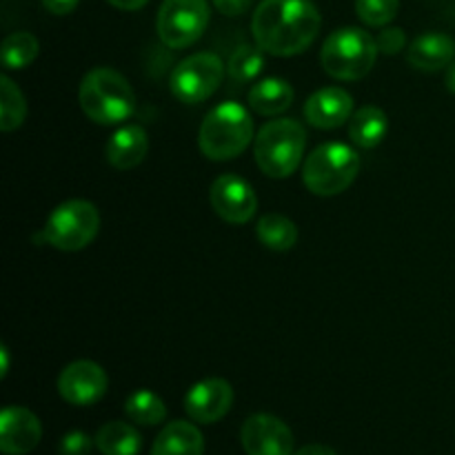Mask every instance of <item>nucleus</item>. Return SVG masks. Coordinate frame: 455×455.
I'll list each match as a JSON object with an SVG mask.
<instances>
[{"instance_id": "22", "label": "nucleus", "mask_w": 455, "mask_h": 455, "mask_svg": "<svg viewBox=\"0 0 455 455\" xmlns=\"http://www.w3.org/2000/svg\"><path fill=\"white\" fill-rule=\"evenodd\" d=\"M256 235L260 244L271 251H289L298 243V227L291 218L283 213H267L258 220Z\"/></svg>"}, {"instance_id": "7", "label": "nucleus", "mask_w": 455, "mask_h": 455, "mask_svg": "<svg viewBox=\"0 0 455 455\" xmlns=\"http://www.w3.org/2000/svg\"><path fill=\"white\" fill-rule=\"evenodd\" d=\"M100 229V213L89 200H67L49 213L36 243H47L60 251H80L89 247Z\"/></svg>"}, {"instance_id": "20", "label": "nucleus", "mask_w": 455, "mask_h": 455, "mask_svg": "<svg viewBox=\"0 0 455 455\" xmlns=\"http://www.w3.org/2000/svg\"><path fill=\"white\" fill-rule=\"evenodd\" d=\"M387 133H389V118L380 107L364 105L351 116L349 138L360 149H373L385 140Z\"/></svg>"}, {"instance_id": "25", "label": "nucleus", "mask_w": 455, "mask_h": 455, "mask_svg": "<svg viewBox=\"0 0 455 455\" xmlns=\"http://www.w3.org/2000/svg\"><path fill=\"white\" fill-rule=\"evenodd\" d=\"M38 38L29 31H16V34L7 36L3 43V65L7 67L9 71H18L29 67L31 62L38 56Z\"/></svg>"}, {"instance_id": "5", "label": "nucleus", "mask_w": 455, "mask_h": 455, "mask_svg": "<svg viewBox=\"0 0 455 455\" xmlns=\"http://www.w3.org/2000/svg\"><path fill=\"white\" fill-rule=\"evenodd\" d=\"M378 44L369 31L360 27H342L323 44L320 62L336 80H360L376 67Z\"/></svg>"}, {"instance_id": "23", "label": "nucleus", "mask_w": 455, "mask_h": 455, "mask_svg": "<svg viewBox=\"0 0 455 455\" xmlns=\"http://www.w3.org/2000/svg\"><path fill=\"white\" fill-rule=\"evenodd\" d=\"M124 413L136 425L156 427L167 418V407H164L163 398L158 394L142 389L129 395L127 403H124Z\"/></svg>"}, {"instance_id": "1", "label": "nucleus", "mask_w": 455, "mask_h": 455, "mask_svg": "<svg viewBox=\"0 0 455 455\" xmlns=\"http://www.w3.org/2000/svg\"><path fill=\"white\" fill-rule=\"evenodd\" d=\"M320 25L323 18L311 0H262L251 18L256 44L278 58L307 52L318 38Z\"/></svg>"}, {"instance_id": "18", "label": "nucleus", "mask_w": 455, "mask_h": 455, "mask_svg": "<svg viewBox=\"0 0 455 455\" xmlns=\"http://www.w3.org/2000/svg\"><path fill=\"white\" fill-rule=\"evenodd\" d=\"M204 438L191 422H169L156 438L151 455H203Z\"/></svg>"}, {"instance_id": "15", "label": "nucleus", "mask_w": 455, "mask_h": 455, "mask_svg": "<svg viewBox=\"0 0 455 455\" xmlns=\"http://www.w3.org/2000/svg\"><path fill=\"white\" fill-rule=\"evenodd\" d=\"M354 116V98L342 87H323L305 102L307 123L315 129H336Z\"/></svg>"}, {"instance_id": "30", "label": "nucleus", "mask_w": 455, "mask_h": 455, "mask_svg": "<svg viewBox=\"0 0 455 455\" xmlns=\"http://www.w3.org/2000/svg\"><path fill=\"white\" fill-rule=\"evenodd\" d=\"M212 3H213V7L222 13V16L238 18L251 9L253 0H212Z\"/></svg>"}, {"instance_id": "14", "label": "nucleus", "mask_w": 455, "mask_h": 455, "mask_svg": "<svg viewBox=\"0 0 455 455\" xmlns=\"http://www.w3.org/2000/svg\"><path fill=\"white\" fill-rule=\"evenodd\" d=\"M43 438L38 416L25 407H4L0 413V451L4 455H27Z\"/></svg>"}, {"instance_id": "3", "label": "nucleus", "mask_w": 455, "mask_h": 455, "mask_svg": "<svg viewBox=\"0 0 455 455\" xmlns=\"http://www.w3.org/2000/svg\"><path fill=\"white\" fill-rule=\"evenodd\" d=\"M80 107L98 124H120L136 111L132 84L111 67H96L80 83Z\"/></svg>"}, {"instance_id": "8", "label": "nucleus", "mask_w": 455, "mask_h": 455, "mask_svg": "<svg viewBox=\"0 0 455 455\" xmlns=\"http://www.w3.org/2000/svg\"><path fill=\"white\" fill-rule=\"evenodd\" d=\"M209 18L207 0H164L156 18V31L169 49H187L203 38Z\"/></svg>"}, {"instance_id": "19", "label": "nucleus", "mask_w": 455, "mask_h": 455, "mask_svg": "<svg viewBox=\"0 0 455 455\" xmlns=\"http://www.w3.org/2000/svg\"><path fill=\"white\" fill-rule=\"evenodd\" d=\"M293 105V87L283 78H262L249 89V107L260 116H280Z\"/></svg>"}, {"instance_id": "33", "label": "nucleus", "mask_w": 455, "mask_h": 455, "mask_svg": "<svg viewBox=\"0 0 455 455\" xmlns=\"http://www.w3.org/2000/svg\"><path fill=\"white\" fill-rule=\"evenodd\" d=\"M109 4H114L116 9H123V12H138V9L145 7L149 0H107Z\"/></svg>"}, {"instance_id": "29", "label": "nucleus", "mask_w": 455, "mask_h": 455, "mask_svg": "<svg viewBox=\"0 0 455 455\" xmlns=\"http://www.w3.org/2000/svg\"><path fill=\"white\" fill-rule=\"evenodd\" d=\"M376 44L380 53L395 56V53L403 52L404 44H407V36H404V31L400 29V27H385V29L378 34Z\"/></svg>"}, {"instance_id": "11", "label": "nucleus", "mask_w": 455, "mask_h": 455, "mask_svg": "<svg viewBox=\"0 0 455 455\" xmlns=\"http://www.w3.org/2000/svg\"><path fill=\"white\" fill-rule=\"evenodd\" d=\"M109 378L105 369L92 360H76L58 376V394L74 407H92L107 394Z\"/></svg>"}, {"instance_id": "12", "label": "nucleus", "mask_w": 455, "mask_h": 455, "mask_svg": "<svg viewBox=\"0 0 455 455\" xmlns=\"http://www.w3.org/2000/svg\"><path fill=\"white\" fill-rule=\"evenodd\" d=\"M247 455H293V434L280 418L256 413L247 418L240 431Z\"/></svg>"}, {"instance_id": "16", "label": "nucleus", "mask_w": 455, "mask_h": 455, "mask_svg": "<svg viewBox=\"0 0 455 455\" xmlns=\"http://www.w3.org/2000/svg\"><path fill=\"white\" fill-rule=\"evenodd\" d=\"M409 65L420 71H440L447 69L455 60V40L451 36L429 31L422 34L409 44L407 52Z\"/></svg>"}, {"instance_id": "17", "label": "nucleus", "mask_w": 455, "mask_h": 455, "mask_svg": "<svg viewBox=\"0 0 455 455\" xmlns=\"http://www.w3.org/2000/svg\"><path fill=\"white\" fill-rule=\"evenodd\" d=\"M147 149H149V138H147L145 129L140 124H127L109 138L105 156L111 167L127 172V169L138 167L145 160Z\"/></svg>"}, {"instance_id": "10", "label": "nucleus", "mask_w": 455, "mask_h": 455, "mask_svg": "<svg viewBox=\"0 0 455 455\" xmlns=\"http://www.w3.org/2000/svg\"><path fill=\"white\" fill-rule=\"evenodd\" d=\"M212 209L229 225H247L258 209L253 187L235 173H222L209 189Z\"/></svg>"}, {"instance_id": "21", "label": "nucleus", "mask_w": 455, "mask_h": 455, "mask_svg": "<svg viewBox=\"0 0 455 455\" xmlns=\"http://www.w3.org/2000/svg\"><path fill=\"white\" fill-rule=\"evenodd\" d=\"M96 449L102 455H138L142 449V435L136 427L123 420L107 422L96 434Z\"/></svg>"}, {"instance_id": "32", "label": "nucleus", "mask_w": 455, "mask_h": 455, "mask_svg": "<svg viewBox=\"0 0 455 455\" xmlns=\"http://www.w3.org/2000/svg\"><path fill=\"white\" fill-rule=\"evenodd\" d=\"M293 455H338L331 447L327 444H307V447L298 449Z\"/></svg>"}, {"instance_id": "27", "label": "nucleus", "mask_w": 455, "mask_h": 455, "mask_svg": "<svg viewBox=\"0 0 455 455\" xmlns=\"http://www.w3.org/2000/svg\"><path fill=\"white\" fill-rule=\"evenodd\" d=\"M400 0H355V13L369 27H387L398 16Z\"/></svg>"}, {"instance_id": "24", "label": "nucleus", "mask_w": 455, "mask_h": 455, "mask_svg": "<svg viewBox=\"0 0 455 455\" xmlns=\"http://www.w3.org/2000/svg\"><path fill=\"white\" fill-rule=\"evenodd\" d=\"M27 118V102L18 84L7 74L0 76V129L13 132Z\"/></svg>"}, {"instance_id": "31", "label": "nucleus", "mask_w": 455, "mask_h": 455, "mask_svg": "<svg viewBox=\"0 0 455 455\" xmlns=\"http://www.w3.org/2000/svg\"><path fill=\"white\" fill-rule=\"evenodd\" d=\"M80 0H43V7L53 16H67L78 7Z\"/></svg>"}, {"instance_id": "13", "label": "nucleus", "mask_w": 455, "mask_h": 455, "mask_svg": "<svg viewBox=\"0 0 455 455\" xmlns=\"http://www.w3.org/2000/svg\"><path fill=\"white\" fill-rule=\"evenodd\" d=\"M234 404V389L222 378H207L196 382L185 398V411L198 425H213L229 413Z\"/></svg>"}, {"instance_id": "34", "label": "nucleus", "mask_w": 455, "mask_h": 455, "mask_svg": "<svg viewBox=\"0 0 455 455\" xmlns=\"http://www.w3.org/2000/svg\"><path fill=\"white\" fill-rule=\"evenodd\" d=\"M0 360H3L0 378H4V376H7V371H9V351H7V347H0Z\"/></svg>"}, {"instance_id": "4", "label": "nucleus", "mask_w": 455, "mask_h": 455, "mask_svg": "<svg viewBox=\"0 0 455 455\" xmlns=\"http://www.w3.org/2000/svg\"><path fill=\"white\" fill-rule=\"evenodd\" d=\"M307 133L298 120L278 118L262 124L253 140V156L269 178H289L300 167Z\"/></svg>"}, {"instance_id": "2", "label": "nucleus", "mask_w": 455, "mask_h": 455, "mask_svg": "<svg viewBox=\"0 0 455 455\" xmlns=\"http://www.w3.org/2000/svg\"><path fill=\"white\" fill-rule=\"evenodd\" d=\"M253 138V118L244 105L225 100L204 116L198 132V145L204 158L213 163L238 158Z\"/></svg>"}, {"instance_id": "35", "label": "nucleus", "mask_w": 455, "mask_h": 455, "mask_svg": "<svg viewBox=\"0 0 455 455\" xmlns=\"http://www.w3.org/2000/svg\"><path fill=\"white\" fill-rule=\"evenodd\" d=\"M447 89L455 93V60L447 67Z\"/></svg>"}, {"instance_id": "28", "label": "nucleus", "mask_w": 455, "mask_h": 455, "mask_svg": "<svg viewBox=\"0 0 455 455\" xmlns=\"http://www.w3.org/2000/svg\"><path fill=\"white\" fill-rule=\"evenodd\" d=\"M93 444H96V440L89 438L84 431L74 429L69 431V434L62 435L58 451H60V455H89L92 453Z\"/></svg>"}, {"instance_id": "6", "label": "nucleus", "mask_w": 455, "mask_h": 455, "mask_svg": "<svg viewBox=\"0 0 455 455\" xmlns=\"http://www.w3.org/2000/svg\"><path fill=\"white\" fill-rule=\"evenodd\" d=\"M360 172V156L345 142H327L307 156L302 180L314 196H338L354 185Z\"/></svg>"}, {"instance_id": "26", "label": "nucleus", "mask_w": 455, "mask_h": 455, "mask_svg": "<svg viewBox=\"0 0 455 455\" xmlns=\"http://www.w3.org/2000/svg\"><path fill=\"white\" fill-rule=\"evenodd\" d=\"M262 67H265V52L258 44L256 47L243 44V47L231 53L229 62H227V71H229L231 80H235L238 84L256 80L260 76Z\"/></svg>"}, {"instance_id": "9", "label": "nucleus", "mask_w": 455, "mask_h": 455, "mask_svg": "<svg viewBox=\"0 0 455 455\" xmlns=\"http://www.w3.org/2000/svg\"><path fill=\"white\" fill-rule=\"evenodd\" d=\"M225 78V62L218 53L200 52L178 62L169 78L172 93L185 105H198L218 92Z\"/></svg>"}]
</instances>
